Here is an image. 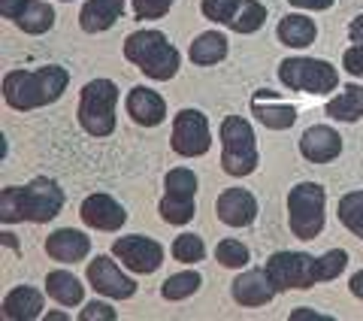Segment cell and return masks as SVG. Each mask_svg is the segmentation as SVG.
Instances as JSON below:
<instances>
[{
	"instance_id": "1",
	"label": "cell",
	"mask_w": 363,
	"mask_h": 321,
	"mask_svg": "<svg viewBox=\"0 0 363 321\" xmlns=\"http://www.w3.org/2000/svg\"><path fill=\"white\" fill-rule=\"evenodd\" d=\"M348 267V255L342 249H330L321 258L306 255V251H276L267 261V273L276 291H294V288H315L318 282L339 279Z\"/></svg>"
},
{
	"instance_id": "2",
	"label": "cell",
	"mask_w": 363,
	"mask_h": 321,
	"mask_svg": "<svg viewBox=\"0 0 363 321\" xmlns=\"http://www.w3.org/2000/svg\"><path fill=\"white\" fill-rule=\"evenodd\" d=\"M64 191L55 179L37 176L28 185H6L0 191V222L4 224H18V222H33L45 224L64 210Z\"/></svg>"
},
{
	"instance_id": "3",
	"label": "cell",
	"mask_w": 363,
	"mask_h": 321,
	"mask_svg": "<svg viewBox=\"0 0 363 321\" xmlns=\"http://www.w3.org/2000/svg\"><path fill=\"white\" fill-rule=\"evenodd\" d=\"M67 85H70V73L58 64H45L40 70H13L4 76V100L16 112H30L55 103Z\"/></svg>"
},
{
	"instance_id": "4",
	"label": "cell",
	"mask_w": 363,
	"mask_h": 321,
	"mask_svg": "<svg viewBox=\"0 0 363 321\" xmlns=\"http://www.w3.org/2000/svg\"><path fill=\"white\" fill-rule=\"evenodd\" d=\"M124 58H128L133 67L149 76L157 79V82H169L179 67H182V55L173 43L167 40V33L161 31H133L128 40H124Z\"/></svg>"
},
{
	"instance_id": "5",
	"label": "cell",
	"mask_w": 363,
	"mask_h": 321,
	"mask_svg": "<svg viewBox=\"0 0 363 321\" xmlns=\"http://www.w3.org/2000/svg\"><path fill=\"white\" fill-rule=\"evenodd\" d=\"M260 164L255 128L242 116H227L221 121V170L227 176L242 179Z\"/></svg>"
},
{
	"instance_id": "6",
	"label": "cell",
	"mask_w": 363,
	"mask_h": 321,
	"mask_svg": "<svg viewBox=\"0 0 363 321\" xmlns=\"http://www.w3.org/2000/svg\"><path fill=\"white\" fill-rule=\"evenodd\" d=\"M116 103L118 88L109 79H91L79 94V124L91 136H109L116 131Z\"/></svg>"
},
{
	"instance_id": "7",
	"label": "cell",
	"mask_w": 363,
	"mask_h": 321,
	"mask_svg": "<svg viewBox=\"0 0 363 321\" xmlns=\"http://www.w3.org/2000/svg\"><path fill=\"white\" fill-rule=\"evenodd\" d=\"M327 191L318 182H300L288 191V224L297 239H315L324 231Z\"/></svg>"
},
{
	"instance_id": "8",
	"label": "cell",
	"mask_w": 363,
	"mask_h": 321,
	"mask_svg": "<svg viewBox=\"0 0 363 321\" xmlns=\"http://www.w3.org/2000/svg\"><path fill=\"white\" fill-rule=\"evenodd\" d=\"M279 79L288 91L306 94H330L339 88V73L330 61L321 58H285L279 64Z\"/></svg>"
},
{
	"instance_id": "9",
	"label": "cell",
	"mask_w": 363,
	"mask_h": 321,
	"mask_svg": "<svg viewBox=\"0 0 363 321\" xmlns=\"http://www.w3.org/2000/svg\"><path fill=\"white\" fill-rule=\"evenodd\" d=\"M197 188H200V179H197L194 170H188V167L169 170V173L164 176V197H161V203H157L161 219L167 224H176V227L188 224L197 212V206H194Z\"/></svg>"
},
{
	"instance_id": "10",
	"label": "cell",
	"mask_w": 363,
	"mask_h": 321,
	"mask_svg": "<svg viewBox=\"0 0 363 321\" xmlns=\"http://www.w3.org/2000/svg\"><path fill=\"white\" fill-rule=\"evenodd\" d=\"M212 146L209 119L200 109H179L173 119V134H169V148L182 158H200Z\"/></svg>"
},
{
	"instance_id": "11",
	"label": "cell",
	"mask_w": 363,
	"mask_h": 321,
	"mask_svg": "<svg viewBox=\"0 0 363 321\" xmlns=\"http://www.w3.org/2000/svg\"><path fill=\"white\" fill-rule=\"evenodd\" d=\"M112 255H116L130 273H140V276H149L164 263V246L152 236L133 234V236H118L112 243Z\"/></svg>"
},
{
	"instance_id": "12",
	"label": "cell",
	"mask_w": 363,
	"mask_h": 321,
	"mask_svg": "<svg viewBox=\"0 0 363 321\" xmlns=\"http://www.w3.org/2000/svg\"><path fill=\"white\" fill-rule=\"evenodd\" d=\"M118 258L116 255H97L94 261H88V285L94 288L97 294L109 297V300H130V297L136 294V282L130 276H124V273L118 270Z\"/></svg>"
},
{
	"instance_id": "13",
	"label": "cell",
	"mask_w": 363,
	"mask_h": 321,
	"mask_svg": "<svg viewBox=\"0 0 363 321\" xmlns=\"http://www.w3.org/2000/svg\"><path fill=\"white\" fill-rule=\"evenodd\" d=\"M79 219H82L88 227H94V231H121L124 222H128V212H124V206L109 197V194L97 191V194H88L79 206Z\"/></svg>"
},
{
	"instance_id": "14",
	"label": "cell",
	"mask_w": 363,
	"mask_h": 321,
	"mask_svg": "<svg viewBox=\"0 0 363 321\" xmlns=\"http://www.w3.org/2000/svg\"><path fill=\"white\" fill-rule=\"evenodd\" d=\"M215 212L227 227H248L257 219V200L248 188H227L215 200Z\"/></svg>"
},
{
	"instance_id": "15",
	"label": "cell",
	"mask_w": 363,
	"mask_h": 321,
	"mask_svg": "<svg viewBox=\"0 0 363 321\" xmlns=\"http://www.w3.org/2000/svg\"><path fill=\"white\" fill-rule=\"evenodd\" d=\"M300 155L312 164H327V160H336L342 155V136L327 124H312L306 128L300 136Z\"/></svg>"
},
{
	"instance_id": "16",
	"label": "cell",
	"mask_w": 363,
	"mask_h": 321,
	"mask_svg": "<svg viewBox=\"0 0 363 321\" xmlns=\"http://www.w3.org/2000/svg\"><path fill=\"white\" fill-rule=\"evenodd\" d=\"M233 300L240 306H267L276 297V285H272L267 267L264 270H245L233 279Z\"/></svg>"
},
{
	"instance_id": "17",
	"label": "cell",
	"mask_w": 363,
	"mask_h": 321,
	"mask_svg": "<svg viewBox=\"0 0 363 321\" xmlns=\"http://www.w3.org/2000/svg\"><path fill=\"white\" fill-rule=\"evenodd\" d=\"M128 116L140 128H157L167 119V100L152 88L136 85L128 94Z\"/></svg>"
},
{
	"instance_id": "18",
	"label": "cell",
	"mask_w": 363,
	"mask_h": 321,
	"mask_svg": "<svg viewBox=\"0 0 363 321\" xmlns=\"http://www.w3.org/2000/svg\"><path fill=\"white\" fill-rule=\"evenodd\" d=\"M88 251H91V236L76 231V227H61V231L45 236V255L52 261L79 263V261L88 258Z\"/></svg>"
},
{
	"instance_id": "19",
	"label": "cell",
	"mask_w": 363,
	"mask_h": 321,
	"mask_svg": "<svg viewBox=\"0 0 363 321\" xmlns=\"http://www.w3.org/2000/svg\"><path fill=\"white\" fill-rule=\"evenodd\" d=\"M124 13V0H85L82 13H79V28L85 33L109 31Z\"/></svg>"
},
{
	"instance_id": "20",
	"label": "cell",
	"mask_w": 363,
	"mask_h": 321,
	"mask_svg": "<svg viewBox=\"0 0 363 321\" xmlns=\"http://www.w3.org/2000/svg\"><path fill=\"white\" fill-rule=\"evenodd\" d=\"M43 294L33 285H18L4 297V318L6 321H30L43 315Z\"/></svg>"
},
{
	"instance_id": "21",
	"label": "cell",
	"mask_w": 363,
	"mask_h": 321,
	"mask_svg": "<svg viewBox=\"0 0 363 321\" xmlns=\"http://www.w3.org/2000/svg\"><path fill=\"white\" fill-rule=\"evenodd\" d=\"M45 294L61 306H82L85 300V288L70 270H52L45 276Z\"/></svg>"
},
{
	"instance_id": "22",
	"label": "cell",
	"mask_w": 363,
	"mask_h": 321,
	"mask_svg": "<svg viewBox=\"0 0 363 321\" xmlns=\"http://www.w3.org/2000/svg\"><path fill=\"white\" fill-rule=\"evenodd\" d=\"M276 37L281 45H288V49H306V45H312L315 37H318V28L312 18H306L300 13H291L279 21V31Z\"/></svg>"
},
{
	"instance_id": "23",
	"label": "cell",
	"mask_w": 363,
	"mask_h": 321,
	"mask_svg": "<svg viewBox=\"0 0 363 321\" xmlns=\"http://www.w3.org/2000/svg\"><path fill=\"white\" fill-rule=\"evenodd\" d=\"M327 119H336V121H348L354 124L363 119V85H345L342 94H336L324 109Z\"/></svg>"
},
{
	"instance_id": "24",
	"label": "cell",
	"mask_w": 363,
	"mask_h": 321,
	"mask_svg": "<svg viewBox=\"0 0 363 321\" xmlns=\"http://www.w3.org/2000/svg\"><path fill=\"white\" fill-rule=\"evenodd\" d=\"M188 58L200 64V67H212V64H221L227 58V37L221 31H206L191 43L188 49Z\"/></svg>"
},
{
	"instance_id": "25",
	"label": "cell",
	"mask_w": 363,
	"mask_h": 321,
	"mask_svg": "<svg viewBox=\"0 0 363 321\" xmlns=\"http://www.w3.org/2000/svg\"><path fill=\"white\" fill-rule=\"evenodd\" d=\"M252 112L269 131H288L297 121V107H291V103H272V107H267L264 97H252Z\"/></svg>"
},
{
	"instance_id": "26",
	"label": "cell",
	"mask_w": 363,
	"mask_h": 321,
	"mask_svg": "<svg viewBox=\"0 0 363 321\" xmlns=\"http://www.w3.org/2000/svg\"><path fill=\"white\" fill-rule=\"evenodd\" d=\"M13 25L18 31L40 37V33L52 31V25H55V9H52L49 0H28V6L21 9V16L13 21Z\"/></svg>"
},
{
	"instance_id": "27",
	"label": "cell",
	"mask_w": 363,
	"mask_h": 321,
	"mask_svg": "<svg viewBox=\"0 0 363 321\" xmlns=\"http://www.w3.org/2000/svg\"><path fill=\"white\" fill-rule=\"evenodd\" d=\"M264 21H267V6L260 0H240V9H236V16L227 28L233 33H255L264 28Z\"/></svg>"
},
{
	"instance_id": "28",
	"label": "cell",
	"mask_w": 363,
	"mask_h": 321,
	"mask_svg": "<svg viewBox=\"0 0 363 321\" xmlns=\"http://www.w3.org/2000/svg\"><path fill=\"white\" fill-rule=\"evenodd\" d=\"M339 222L345 231L363 239V191H351L339 200Z\"/></svg>"
},
{
	"instance_id": "29",
	"label": "cell",
	"mask_w": 363,
	"mask_h": 321,
	"mask_svg": "<svg viewBox=\"0 0 363 321\" xmlns=\"http://www.w3.org/2000/svg\"><path fill=\"white\" fill-rule=\"evenodd\" d=\"M200 282H203V276H200L197 270H185V273H176V276H169V279L164 282L161 294H164V300H185V297L197 294Z\"/></svg>"
},
{
	"instance_id": "30",
	"label": "cell",
	"mask_w": 363,
	"mask_h": 321,
	"mask_svg": "<svg viewBox=\"0 0 363 321\" xmlns=\"http://www.w3.org/2000/svg\"><path fill=\"white\" fill-rule=\"evenodd\" d=\"M348 37H351V43H354V45H351V49L342 55V67L351 76L363 79V16H357L354 21H351Z\"/></svg>"
},
{
	"instance_id": "31",
	"label": "cell",
	"mask_w": 363,
	"mask_h": 321,
	"mask_svg": "<svg viewBox=\"0 0 363 321\" xmlns=\"http://www.w3.org/2000/svg\"><path fill=\"white\" fill-rule=\"evenodd\" d=\"M173 258L182 263H197L206 258V243L200 234H182L173 239Z\"/></svg>"
},
{
	"instance_id": "32",
	"label": "cell",
	"mask_w": 363,
	"mask_h": 321,
	"mask_svg": "<svg viewBox=\"0 0 363 321\" xmlns=\"http://www.w3.org/2000/svg\"><path fill=\"white\" fill-rule=\"evenodd\" d=\"M215 261L227 270H240L248 263V249L240 243V239H221V243L215 246Z\"/></svg>"
},
{
	"instance_id": "33",
	"label": "cell",
	"mask_w": 363,
	"mask_h": 321,
	"mask_svg": "<svg viewBox=\"0 0 363 321\" xmlns=\"http://www.w3.org/2000/svg\"><path fill=\"white\" fill-rule=\"evenodd\" d=\"M200 9L215 25H230L236 9H240V0H200Z\"/></svg>"
},
{
	"instance_id": "34",
	"label": "cell",
	"mask_w": 363,
	"mask_h": 321,
	"mask_svg": "<svg viewBox=\"0 0 363 321\" xmlns=\"http://www.w3.org/2000/svg\"><path fill=\"white\" fill-rule=\"evenodd\" d=\"M176 0H133V16L143 21H157L169 13Z\"/></svg>"
},
{
	"instance_id": "35",
	"label": "cell",
	"mask_w": 363,
	"mask_h": 321,
	"mask_svg": "<svg viewBox=\"0 0 363 321\" xmlns=\"http://www.w3.org/2000/svg\"><path fill=\"white\" fill-rule=\"evenodd\" d=\"M116 318H118V312L104 300H91V303H85L82 312H79V321H116Z\"/></svg>"
},
{
	"instance_id": "36",
	"label": "cell",
	"mask_w": 363,
	"mask_h": 321,
	"mask_svg": "<svg viewBox=\"0 0 363 321\" xmlns=\"http://www.w3.org/2000/svg\"><path fill=\"white\" fill-rule=\"evenodd\" d=\"M25 6H28V0H0V16L6 21H16Z\"/></svg>"
},
{
	"instance_id": "37",
	"label": "cell",
	"mask_w": 363,
	"mask_h": 321,
	"mask_svg": "<svg viewBox=\"0 0 363 321\" xmlns=\"http://www.w3.org/2000/svg\"><path fill=\"white\" fill-rule=\"evenodd\" d=\"M291 6H297V9H312V13H321V9H330L336 0H288Z\"/></svg>"
},
{
	"instance_id": "38",
	"label": "cell",
	"mask_w": 363,
	"mask_h": 321,
	"mask_svg": "<svg viewBox=\"0 0 363 321\" xmlns=\"http://www.w3.org/2000/svg\"><path fill=\"white\" fill-rule=\"evenodd\" d=\"M348 288H351V294L357 297V300H363V270H357L354 276H351V282H348Z\"/></svg>"
},
{
	"instance_id": "39",
	"label": "cell",
	"mask_w": 363,
	"mask_h": 321,
	"mask_svg": "<svg viewBox=\"0 0 363 321\" xmlns=\"http://www.w3.org/2000/svg\"><path fill=\"white\" fill-rule=\"evenodd\" d=\"M4 243H6V246H13V249L18 251V243H16V236H13V234H4Z\"/></svg>"
},
{
	"instance_id": "40",
	"label": "cell",
	"mask_w": 363,
	"mask_h": 321,
	"mask_svg": "<svg viewBox=\"0 0 363 321\" xmlns=\"http://www.w3.org/2000/svg\"><path fill=\"white\" fill-rule=\"evenodd\" d=\"M45 318H52V321H58V318H61V321H67V312H49Z\"/></svg>"
},
{
	"instance_id": "41",
	"label": "cell",
	"mask_w": 363,
	"mask_h": 321,
	"mask_svg": "<svg viewBox=\"0 0 363 321\" xmlns=\"http://www.w3.org/2000/svg\"><path fill=\"white\" fill-rule=\"evenodd\" d=\"M64 4H70V0H64Z\"/></svg>"
}]
</instances>
